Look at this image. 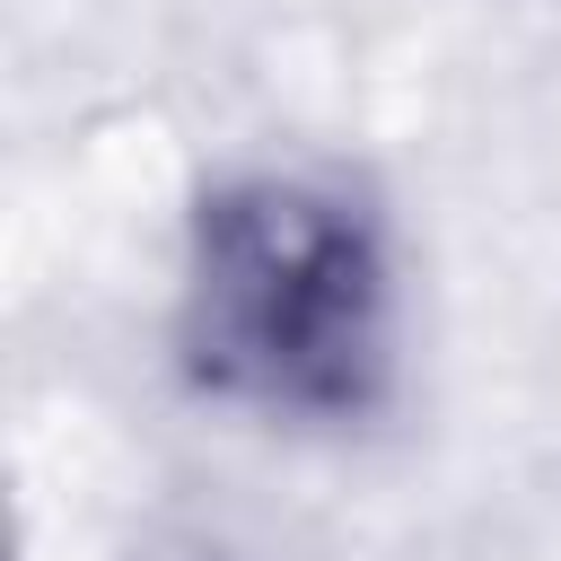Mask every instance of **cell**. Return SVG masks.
<instances>
[{"instance_id": "1", "label": "cell", "mask_w": 561, "mask_h": 561, "mask_svg": "<svg viewBox=\"0 0 561 561\" xmlns=\"http://www.w3.org/2000/svg\"><path fill=\"white\" fill-rule=\"evenodd\" d=\"M175 377L245 421L351 430L403 368L394 228L333 167H228L175 245Z\"/></svg>"}]
</instances>
